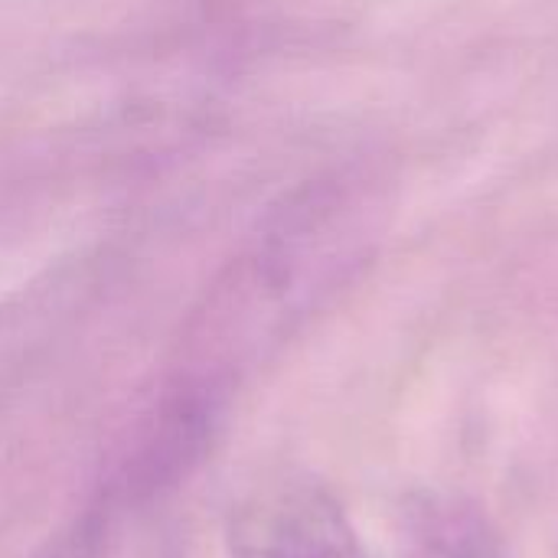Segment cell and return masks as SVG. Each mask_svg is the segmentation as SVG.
<instances>
[{
	"label": "cell",
	"instance_id": "1",
	"mask_svg": "<svg viewBox=\"0 0 558 558\" xmlns=\"http://www.w3.org/2000/svg\"><path fill=\"white\" fill-rule=\"evenodd\" d=\"M229 553L232 558H366L343 504L304 474L265 481L232 507Z\"/></svg>",
	"mask_w": 558,
	"mask_h": 558
},
{
	"label": "cell",
	"instance_id": "2",
	"mask_svg": "<svg viewBox=\"0 0 558 558\" xmlns=\"http://www.w3.org/2000/svg\"><path fill=\"white\" fill-rule=\"evenodd\" d=\"M405 558H510L494 520L454 494H418L405 510Z\"/></svg>",
	"mask_w": 558,
	"mask_h": 558
}]
</instances>
